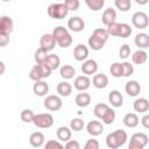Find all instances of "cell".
I'll return each instance as SVG.
<instances>
[{
	"mask_svg": "<svg viewBox=\"0 0 149 149\" xmlns=\"http://www.w3.org/2000/svg\"><path fill=\"white\" fill-rule=\"evenodd\" d=\"M64 3L69 10H77L80 6L79 0H64Z\"/></svg>",
	"mask_w": 149,
	"mask_h": 149,
	"instance_id": "47",
	"label": "cell"
},
{
	"mask_svg": "<svg viewBox=\"0 0 149 149\" xmlns=\"http://www.w3.org/2000/svg\"><path fill=\"white\" fill-rule=\"evenodd\" d=\"M107 33L109 34V36H119V33H120V23H118L116 21L108 24L107 26Z\"/></svg>",
	"mask_w": 149,
	"mask_h": 149,
	"instance_id": "41",
	"label": "cell"
},
{
	"mask_svg": "<svg viewBox=\"0 0 149 149\" xmlns=\"http://www.w3.org/2000/svg\"><path fill=\"white\" fill-rule=\"evenodd\" d=\"M108 101L113 107H121L123 104V97L118 90H113L108 94Z\"/></svg>",
	"mask_w": 149,
	"mask_h": 149,
	"instance_id": "14",
	"label": "cell"
},
{
	"mask_svg": "<svg viewBox=\"0 0 149 149\" xmlns=\"http://www.w3.org/2000/svg\"><path fill=\"white\" fill-rule=\"evenodd\" d=\"M114 3L121 12H127L132 7V0H114Z\"/></svg>",
	"mask_w": 149,
	"mask_h": 149,
	"instance_id": "34",
	"label": "cell"
},
{
	"mask_svg": "<svg viewBox=\"0 0 149 149\" xmlns=\"http://www.w3.org/2000/svg\"><path fill=\"white\" fill-rule=\"evenodd\" d=\"M59 74L63 79H71L76 74V69L72 65H63L59 70Z\"/></svg>",
	"mask_w": 149,
	"mask_h": 149,
	"instance_id": "27",
	"label": "cell"
},
{
	"mask_svg": "<svg viewBox=\"0 0 149 149\" xmlns=\"http://www.w3.org/2000/svg\"><path fill=\"white\" fill-rule=\"evenodd\" d=\"M125 90H126V93L130 97H136L140 92H141V86L140 84L136 81V80H129L126 83V86H125Z\"/></svg>",
	"mask_w": 149,
	"mask_h": 149,
	"instance_id": "16",
	"label": "cell"
},
{
	"mask_svg": "<svg viewBox=\"0 0 149 149\" xmlns=\"http://www.w3.org/2000/svg\"><path fill=\"white\" fill-rule=\"evenodd\" d=\"M122 121H123V123H125L126 127H128V128H135L139 125L140 119H139V116H137L136 113H127L123 116V120Z\"/></svg>",
	"mask_w": 149,
	"mask_h": 149,
	"instance_id": "19",
	"label": "cell"
},
{
	"mask_svg": "<svg viewBox=\"0 0 149 149\" xmlns=\"http://www.w3.org/2000/svg\"><path fill=\"white\" fill-rule=\"evenodd\" d=\"M56 43L57 42H56V40H55V37H54L52 34H44V35H42V37L40 40V45L42 48L47 49L48 51L52 50L55 48Z\"/></svg>",
	"mask_w": 149,
	"mask_h": 149,
	"instance_id": "11",
	"label": "cell"
},
{
	"mask_svg": "<svg viewBox=\"0 0 149 149\" xmlns=\"http://www.w3.org/2000/svg\"><path fill=\"white\" fill-rule=\"evenodd\" d=\"M38 66H40V71H41V74L43 78H48L51 74L52 70L47 63H41V64H38Z\"/></svg>",
	"mask_w": 149,
	"mask_h": 149,
	"instance_id": "45",
	"label": "cell"
},
{
	"mask_svg": "<svg viewBox=\"0 0 149 149\" xmlns=\"http://www.w3.org/2000/svg\"><path fill=\"white\" fill-rule=\"evenodd\" d=\"M105 43H106V42H104L102 40L95 37L94 35H91V37L88 38V45H90V48L93 49V50H95V51L101 50V49L104 48Z\"/></svg>",
	"mask_w": 149,
	"mask_h": 149,
	"instance_id": "28",
	"label": "cell"
},
{
	"mask_svg": "<svg viewBox=\"0 0 149 149\" xmlns=\"http://www.w3.org/2000/svg\"><path fill=\"white\" fill-rule=\"evenodd\" d=\"M8 42H9V35L0 34V45H1V47H5Z\"/></svg>",
	"mask_w": 149,
	"mask_h": 149,
	"instance_id": "51",
	"label": "cell"
},
{
	"mask_svg": "<svg viewBox=\"0 0 149 149\" xmlns=\"http://www.w3.org/2000/svg\"><path fill=\"white\" fill-rule=\"evenodd\" d=\"M73 84H74V88L76 90H78V91H86L90 87V85H91V80H90V78L86 74L85 76H78V77H76Z\"/></svg>",
	"mask_w": 149,
	"mask_h": 149,
	"instance_id": "13",
	"label": "cell"
},
{
	"mask_svg": "<svg viewBox=\"0 0 149 149\" xmlns=\"http://www.w3.org/2000/svg\"><path fill=\"white\" fill-rule=\"evenodd\" d=\"M43 105H44V107H45L48 111L55 112V111H59V109L62 108L63 102H62V99H61L58 95L51 94V95H48V97L44 99Z\"/></svg>",
	"mask_w": 149,
	"mask_h": 149,
	"instance_id": "5",
	"label": "cell"
},
{
	"mask_svg": "<svg viewBox=\"0 0 149 149\" xmlns=\"http://www.w3.org/2000/svg\"><path fill=\"white\" fill-rule=\"evenodd\" d=\"M65 148H66V149H79L80 146H79V143H78L77 141H74V140H69V141L65 143Z\"/></svg>",
	"mask_w": 149,
	"mask_h": 149,
	"instance_id": "50",
	"label": "cell"
},
{
	"mask_svg": "<svg viewBox=\"0 0 149 149\" xmlns=\"http://www.w3.org/2000/svg\"><path fill=\"white\" fill-rule=\"evenodd\" d=\"M29 78H30L31 80H34V81H37V80L43 79V77H42V74H41V71H40L38 64H36V65H34V66L31 68V70H30V72H29Z\"/></svg>",
	"mask_w": 149,
	"mask_h": 149,
	"instance_id": "36",
	"label": "cell"
},
{
	"mask_svg": "<svg viewBox=\"0 0 149 149\" xmlns=\"http://www.w3.org/2000/svg\"><path fill=\"white\" fill-rule=\"evenodd\" d=\"M119 56L122 58V59H126L130 56V47L128 44H123L121 45L120 50H119Z\"/></svg>",
	"mask_w": 149,
	"mask_h": 149,
	"instance_id": "46",
	"label": "cell"
},
{
	"mask_svg": "<svg viewBox=\"0 0 149 149\" xmlns=\"http://www.w3.org/2000/svg\"><path fill=\"white\" fill-rule=\"evenodd\" d=\"M44 147H45V149H56V148L63 149V148H64V146H63L61 142L56 141V140H50V141H48Z\"/></svg>",
	"mask_w": 149,
	"mask_h": 149,
	"instance_id": "48",
	"label": "cell"
},
{
	"mask_svg": "<svg viewBox=\"0 0 149 149\" xmlns=\"http://www.w3.org/2000/svg\"><path fill=\"white\" fill-rule=\"evenodd\" d=\"M73 57L78 62L86 61V58L88 57V49H87V47L85 44H78L77 47H74V49H73Z\"/></svg>",
	"mask_w": 149,
	"mask_h": 149,
	"instance_id": "9",
	"label": "cell"
},
{
	"mask_svg": "<svg viewBox=\"0 0 149 149\" xmlns=\"http://www.w3.org/2000/svg\"><path fill=\"white\" fill-rule=\"evenodd\" d=\"M0 65H1V74L3 73V70H5V64H3V62H0Z\"/></svg>",
	"mask_w": 149,
	"mask_h": 149,
	"instance_id": "54",
	"label": "cell"
},
{
	"mask_svg": "<svg viewBox=\"0 0 149 149\" xmlns=\"http://www.w3.org/2000/svg\"><path fill=\"white\" fill-rule=\"evenodd\" d=\"M85 148L86 149H99V142L95 139H90V140H87Z\"/></svg>",
	"mask_w": 149,
	"mask_h": 149,
	"instance_id": "49",
	"label": "cell"
},
{
	"mask_svg": "<svg viewBox=\"0 0 149 149\" xmlns=\"http://www.w3.org/2000/svg\"><path fill=\"white\" fill-rule=\"evenodd\" d=\"M49 54H48V50L40 47L36 51H35V62L37 64H41V63H45L47 58H48Z\"/></svg>",
	"mask_w": 149,
	"mask_h": 149,
	"instance_id": "29",
	"label": "cell"
},
{
	"mask_svg": "<svg viewBox=\"0 0 149 149\" xmlns=\"http://www.w3.org/2000/svg\"><path fill=\"white\" fill-rule=\"evenodd\" d=\"M148 1H149V0H135V2H136L137 5H141V6L147 5V3H148Z\"/></svg>",
	"mask_w": 149,
	"mask_h": 149,
	"instance_id": "53",
	"label": "cell"
},
{
	"mask_svg": "<svg viewBox=\"0 0 149 149\" xmlns=\"http://www.w3.org/2000/svg\"><path fill=\"white\" fill-rule=\"evenodd\" d=\"M57 93L61 97H69L72 93V85L68 81H61L57 84Z\"/></svg>",
	"mask_w": 149,
	"mask_h": 149,
	"instance_id": "25",
	"label": "cell"
},
{
	"mask_svg": "<svg viewBox=\"0 0 149 149\" xmlns=\"http://www.w3.org/2000/svg\"><path fill=\"white\" fill-rule=\"evenodd\" d=\"M132 34V28L128 23H120V33H119V37L121 38H127L129 37Z\"/></svg>",
	"mask_w": 149,
	"mask_h": 149,
	"instance_id": "38",
	"label": "cell"
},
{
	"mask_svg": "<svg viewBox=\"0 0 149 149\" xmlns=\"http://www.w3.org/2000/svg\"><path fill=\"white\" fill-rule=\"evenodd\" d=\"M57 44L61 47V48H68V47H70L71 44H72V36L68 33V34H65L64 36H62L58 41H57Z\"/></svg>",
	"mask_w": 149,
	"mask_h": 149,
	"instance_id": "39",
	"label": "cell"
},
{
	"mask_svg": "<svg viewBox=\"0 0 149 149\" xmlns=\"http://www.w3.org/2000/svg\"><path fill=\"white\" fill-rule=\"evenodd\" d=\"M47 12H48V15L51 19L62 20V19H64L68 15L69 9H68V7L65 6L64 2H57V3H51L48 7Z\"/></svg>",
	"mask_w": 149,
	"mask_h": 149,
	"instance_id": "2",
	"label": "cell"
},
{
	"mask_svg": "<svg viewBox=\"0 0 149 149\" xmlns=\"http://www.w3.org/2000/svg\"><path fill=\"white\" fill-rule=\"evenodd\" d=\"M33 123L37 128H50L54 125V116L50 113H41L35 114Z\"/></svg>",
	"mask_w": 149,
	"mask_h": 149,
	"instance_id": "4",
	"label": "cell"
},
{
	"mask_svg": "<svg viewBox=\"0 0 149 149\" xmlns=\"http://www.w3.org/2000/svg\"><path fill=\"white\" fill-rule=\"evenodd\" d=\"M141 123H142V126H143L144 128L149 129V114H144V115L142 116Z\"/></svg>",
	"mask_w": 149,
	"mask_h": 149,
	"instance_id": "52",
	"label": "cell"
},
{
	"mask_svg": "<svg viewBox=\"0 0 149 149\" xmlns=\"http://www.w3.org/2000/svg\"><path fill=\"white\" fill-rule=\"evenodd\" d=\"M74 101H76V105L79 106V107H86L91 104V95L90 93H86L84 91H81L80 93H78L74 98Z\"/></svg>",
	"mask_w": 149,
	"mask_h": 149,
	"instance_id": "18",
	"label": "cell"
},
{
	"mask_svg": "<svg viewBox=\"0 0 149 149\" xmlns=\"http://www.w3.org/2000/svg\"><path fill=\"white\" fill-rule=\"evenodd\" d=\"M122 71H123L122 77H129L134 72V66L129 62H123L122 63Z\"/></svg>",
	"mask_w": 149,
	"mask_h": 149,
	"instance_id": "44",
	"label": "cell"
},
{
	"mask_svg": "<svg viewBox=\"0 0 149 149\" xmlns=\"http://www.w3.org/2000/svg\"><path fill=\"white\" fill-rule=\"evenodd\" d=\"M86 130H87V133H88L90 135H92V136H98V135H100V134L104 132V126H102L101 122H99V121H97V120H92V121H90V122L87 123Z\"/></svg>",
	"mask_w": 149,
	"mask_h": 149,
	"instance_id": "10",
	"label": "cell"
},
{
	"mask_svg": "<svg viewBox=\"0 0 149 149\" xmlns=\"http://www.w3.org/2000/svg\"><path fill=\"white\" fill-rule=\"evenodd\" d=\"M108 85V77L105 73H97L93 77V86L97 88H105Z\"/></svg>",
	"mask_w": 149,
	"mask_h": 149,
	"instance_id": "21",
	"label": "cell"
},
{
	"mask_svg": "<svg viewBox=\"0 0 149 149\" xmlns=\"http://www.w3.org/2000/svg\"><path fill=\"white\" fill-rule=\"evenodd\" d=\"M133 107L135 109V112L139 113H146L149 111V101L146 98H139L134 101Z\"/></svg>",
	"mask_w": 149,
	"mask_h": 149,
	"instance_id": "20",
	"label": "cell"
},
{
	"mask_svg": "<svg viewBox=\"0 0 149 149\" xmlns=\"http://www.w3.org/2000/svg\"><path fill=\"white\" fill-rule=\"evenodd\" d=\"M108 108H109V107H108L106 104L100 102V104H97V105L94 106L93 113H94V115H95L98 119H102V116L105 115V113L107 112V109H108Z\"/></svg>",
	"mask_w": 149,
	"mask_h": 149,
	"instance_id": "32",
	"label": "cell"
},
{
	"mask_svg": "<svg viewBox=\"0 0 149 149\" xmlns=\"http://www.w3.org/2000/svg\"><path fill=\"white\" fill-rule=\"evenodd\" d=\"M33 91L36 95L38 97H44L48 92H49V85L44 81V80H37L35 81L34 86H33Z\"/></svg>",
	"mask_w": 149,
	"mask_h": 149,
	"instance_id": "15",
	"label": "cell"
},
{
	"mask_svg": "<svg viewBox=\"0 0 149 149\" xmlns=\"http://www.w3.org/2000/svg\"><path fill=\"white\" fill-rule=\"evenodd\" d=\"M13 31V20L7 15H2L0 17V34L9 35Z\"/></svg>",
	"mask_w": 149,
	"mask_h": 149,
	"instance_id": "8",
	"label": "cell"
},
{
	"mask_svg": "<svg viewBox=\"0 0 149 149\" xmlns=\"http://www.w3.org/2000/svg\"><path fill=\"white\" fill-rule=\"evenodd\" d=\"M65 34H68V29H66V28H64V27H62V26L56 27V28L52 30V35H54V37H55V40H56V42H57L62 36H64Z\"/></svg>",
	"mask_w": 149,
	"mask_h": 149,
	"instance_id": "43",
	"label": "cell"
},
{
	"mask_svg": "<svg viewBox=\"0 0 149 149\" xmlns=\"http://www.w3.org/2000/svg\"><path fill=\"white\" fill-rule=\"evenodd\" d=\"M109 72H111V74H112L113 77H115V78L122 77V73H123V71H122V63L114 62V63L109 66Z\"/></svg>",
	"mask_w": 149,
	"mask_h": 149,
	"instance_id": "30",
	"label": "cell"
},
{
	"mask_svg": "<svg viewBox=\"0 0 149 149\" xmlns=\"http://www.w3.org/2000/svg\"><path fill=\"white\" fill-rule=\"evenodd\" d=\"M70 128L74 132H79L84 128V121L80 119V118H74L71 120L70 122Z\"/></svg>",
	"mask_w": 149,
	"mask_h": 149,
	"instance_id": "40",
	"label": "cell"
},
{
	"mask_svg": "<svg viewBox=\"0 0 149 149\" xmlns=\"http://www.w3.org/2000/svg\"><path fill=\"white\" fill-rule=\"evenodd\" d=\"M44 135L41 132H35L29 136V143L34 148H40L44 142Z\"/></svg>",
	"mask_w": 149,
	"mask_h": 149,
	"instance_id": "23",
	"label": "cell"
},
{
	"mask_svg": "<svg viewBox=\"0 0 149 149\" xmlns=\"http://www.w3.org/2000/svg\"><path fill=\"white\" fill-rule=\"evenodd\" d=\"M45 63L51 68V70H56V69L59 66V64H61V59H59V57H58L57 55L51 54V55L48 56Z\"/></svg>",
	"mask_w": 149,
	"mask_h": 149,
	"instance_id": "33",
	"label": "cell"
},
{
	"mask_svg": "<svg viewBox=\"0 0 149 149\" xmlns=\"http://www.w3.org/2000/svg\"><path fill=\"white\" fill-rule=\"evenodd\" d=\"M132 23H133V26L135 28L144 29V28H147V26L149 23L148 15L144 12H136L132 16Z\"/></svg>",
	"mask_w": 149,
	"mask_h": 149,
	"instance_id": "6",
	"label": "cell"
},
{
	"mask_svg": "<svg viewBox=\"0 0 149 149\" xmlns=\"http://www.w3.org/2000/svg\"><path fill=\"white\" fill-rule=\"evenodd\" d=\"M147 59H148V55H147V52H146L144 50H142V49H139V50L135 51V52L133 54V56H132L133 63L139 64V65L146 63Z\"/></svg>",
	"mask_w": 149,
	"mask_h": 149,
	"instance_id": "26",
	"label": "cell"
},
{
	"mask_svg": "<svg viewBox=\"0 0 149 149\" xmlns=\"http://www.w3.org/2000/svg\"><path fill=\"white\" fill-rule=\"evenodd\" d=\"M101 120H102V122L105 125H112L114 122V120H115V112H114V109L108 108Z\"/></svg>",
	"mask_w": 149,
	"mask_h": 149,
	"instance_id": "37",
	"label": "cell"
},
{
	"mask_svg": "<svg viewBox=\"0 0 149 149\" xmlns=\"http://www.w3.org/2000/svg\"><path fill=\"white\" fill-rule=\"evenodd\" d=\"M20 118H21V120H22L23 122L29 123V122H33V120H34V118H35V114H34V112H33L31 109L26 108V109H23V111L21 112Z\"/></svg>",
	"mask_w": 149,
	"mask_h": 149,
	"instance_id": "35",
	"label": "cell"
},
{
	"mask_svg": "<svg viewBox=\"0 0 149 149\" xmlns=\"http://www.w3.org/2000/svg\"><path fill=\"white\" fill-rule=\"evenodd\" d=\"M2 1H10V0H2Z\"/></svg>",
	"mask_w": 149,
	"mask_h": 149,
	"instance_id": "55",
	"label": "cell"
},
{
	"mask_svg": "<svg viewBox=\"0 0 149 149\" xmlns=\"http://www.w3.org/2000/svg\"><path fill=\"white\" fill-rule=\"evenodd\" d=\"M148 135L144 133H135L130 137V142L128 144L129 149H143L148 144Z\"/></svg>",
	"mask_w": 149,
	"mask_h": 149,
	"instance_id": "3",
	"label": "cell"
},
{
	"mask_svg": "<svg viewBox=\"0 0 149 149\" xmlns=\"http://www.w3.org/2000/svg\"><path fill=\"white\" fill-rule=\"evenodd\" d=\"M85 3L91 10L97 12V10H100L104 7L105 0H85Z\"/></svg>",
	"mask_w": 149,
	"mask_h": 149,
	"instance_id": "31",
	"label": "cell"
},
{
	"mask_svg": "<svg viewBox=\"0 0 149 149\" xmlns=\"http://www.w3.org/2000/svg\"><path fill=\"white\" fill-rule=\"evenodd\" d=\"M72 129L69 128V127H65V126H62L57 129L56 132V135H57V139L62 142H68L70 139H71V135H72Z\"/></svg>",
	"mask_w": 149,
	"mask_h": 149,
	"instance_id": "22",
	"label": "cell"
},
{
	"mask_svg": "<svg viewBox=\"0 0 149 149\" xmlns=\"http://www.w3.org/2000/svg\"><path fill=\"white\" fill-rule=\"evenodd\" d=\"M127 139H128L127 133L123 129H116L106 136V144L111 149H116V148L123 146L126 143Z\"/></svg>",
	"mask_w": 149,
	"mask_h": 149,
	"instance_id": "1",
	"label": "cell"
},
{
	"mask_svg": "<svg viewBox=\"0 0 149 149\" xmlns=\"http://www.w3.org/2000/svg\"><path fill=\"white\" fill-rule=\"evenodd\" d=\"M92 35H94L95 37L102 40L104 42H106V41L108 40V37H109V34L107 33V29H104V28H97V29L93 31Z\"/></svg>",
	"mask_w": 149,
	"mask_h": 149,
	"instance_id": "42",
	"label": "cell"
},
{
	"mask_svg": "<svg viewBox=\"0 0 149 149\" xmlns=\"http://www.w3.org/2000/svg\"><path fill=\"white\" fill-rule=\"evenodd\" d=\"M68 27H69L72 31L79 33V31H81V30L85 28V22H84V20H83L81 17H79V16H72V17H70L69 21H68Z\"/></svg>",
	"mask_w": 149,
	"mask_h": 149,
	"instance_id": "7",
	"label": "cell"
},
{
	"mask_svg": "<svg viewBox=\"0 0 149 149\" xmlns=\"http://www.w3.org/2000/svg\"><path fill=\"white\" fill-rule=\"evenodd\" d=\"M134 42L136 47H139L140 49H146L149 47V35L146 33H140L135 36Z\"/></svg>",
	"mask_w": 149,
	"mask_h": 149,
	"instance_id": "24",
	"label": "cell"
},
{
	"mask_svg": "<svg viewBox=\"0 0 149 149\" xmlns=\"http://www.w3.org/2000/svg\"><path fill=\"white\" fill-rule=\"evenodd\" d=\"M115 20H116V12H115L113 8H107V9H105V12L102 13V16H101L102 23L107 27L108 24L115 22Z\"/></svg>",
	"mask_w": 149,
	"mask_h": 149,
	"instance_id": "17",
	"label": "cell"
},
{
	"mask_svg": "<svg viewBox=\"0 0 149 149\" xmlns=\"http://www.w3.org/2000/svg\"><path fill=\"white\" fill-rule=\"evenodd\" d=\"M97 70H98V64L94 59H86L81 64V72L86 76L94 74L97 72Z\"/></svg>",
	"mask_w": 149,
	"mask_h": 149,
	"instance_id": "12",
	"label": "cell"
}]
</instances>
